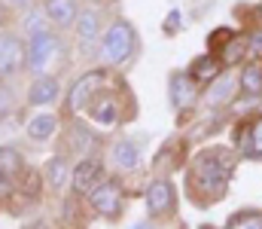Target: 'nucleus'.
Returning <instances> with one entry per match:
<instances>
[{
  "label": "nucleus",
  "instance_id": "15",
  "mask_svg": "<svg viewBox=\"0 0 262 229\" xmlns=\"http://www.w3.org/2000/svg\"><path fill=\"white\" fill-rule=\"evenodd\" d=\"M113 162H116L122 171H131V168L137 165V147H134L131 141H119V144L113 147Z\"/></svg>",
  "mask_w": 262,
  "mask_h": 229
},
{
  "label": "nucleus",
  "instance_id": "24",
  "mask_svg": "<svg viewBox=\"0 0 262 229\" xmlns=\"http://www.w3.org/2000/svg\"><path fill=\"white\" fill-rule=\"evenodd\" d=\"M226 49H229V52L223 55V65H235V61H241V55H244V49H247V40L235 37V40H232Z\"/></svg>",
  "mask_w": 262,
  "mask_h": 229
},
{
  "label": "nucleus",
  "instance_id": "18",
  "mask_svg": "<svg viewBox=\"0 0 262 229\" xmlns=\"http://www.w3.org/2000/svg\"><path fill=\"white\" fill-rule=\"evenodd\" d=\"M55 116H49V113H43V116H34L31 122H28V135L31 138H37V141H43V138H49L52 132H55Z\"/></svg>",
  "mask_w": 262,
  "mask_h": 229
},
{
  "label": "nucleus",
  "instance_id": "1",
  "mask_svg": "<svg viewBox=\"0 0 262 229\" xmlns=\"http://www.w3.org/2000/svg\"><path fill=\"white\" fill-rule=\"evenodd\" d=\"M229 174H232V156H229V153L204 150V153H198L195 162H192L189 183H192V190H195L204 202H210V199H216V196L226 190Z\"/></svg>",
  "mask_w": 262,
  "mask_h": 229
},
{
  "label": "nucleus",
  "instance_id": "26",
  "mask_svg": "<svg viewBox=\"0 0 262 229\" xmlns=\"http://www.w3.org/2000/svg\"><path fill=\"white\" fill-rule=\"evenodd\" d=\"M250 46H253L256 52H262V28H259V31H253V37H250Z\"/></svg>",
  "mask_w": 262,
  "mask_h": 229
},
{
  "label": "nucleus",
  "instance_id": "10",
  "mask_svg": "<svg viewBox=\"0 0 262 229\" xmlns=\"http://www.w3.org/2000/svg\"><path fill=\"white\" fill-rule=\"evenodd\" d=\"M92 116H95V122H101L104 129H113L116 122H119V101L116 98H98V104L92 107Z\"/></svg>",
  "mask_w": 262,
  "mask_h": 229
},
{
  "label": "nucleus",
  "instance_id": "5",
  "mask_svg": "<svg viewBox=\"0 0 262 229\" xmlns=\"http://www.w3.org/2000/svg\"><path fill=\"white\" fill-rule=\"evenodd\" d=\"M101 82H104V74H101V71H92V74L79 76V79L73 82V89H70L67 107H70V110H82V107H89V104H92V98L98 95Z\"/></svg>",
  "mask_w": 262,
  "mask_h": 229
},
{
  "label": "nucleus",
  "instance_id": "7",
  "mask_svg": "<svg viewBox=\"0 0 262 229\" xmlns=\"http://www.w3.org/2000/svg\"><path fill=\"white\" fill-rule=\"evenodd\" d=\"M171 205H174V186L168 183V180H156L152 186H149V193H146V208H149V214H165V211H171Z\"/></svg>",
  "mask_w": 262,
  "mask_h": 229
},
{
  "label": "nucleus",
  "instance_id": "11",
  "mask_svg": "<svg viewBox=\"0 0 262 229\" xmlns=\"http://www.w3.org/2000/svg\"><path fill=\"white\" fill-rule=\"evenodd\" d=\"M46 15L55 25H70L76 18V6H73V0H46Z\"/></svg>",
  "mask_w": 262,
  "mask_h": 229
},
{
  "label": "nucleus",
  "instance_id": "14",
  "mask_svg": "<svg viewBox=\"0 0 262 229\" xmlns=\"http://www.w3.org/2000/svg\"><path fill=\"white\" fill-rule=\"evenodd\" d=\"M216 74H220V58L216 55H201L192 65V79L195 82H213Z\"/></svg>",
  "mask_w": 262,
  "mask_h": 229
},
{
  "label": "nucleus",
  "instance_id": "2",
  "mask_svg": "<svg viewBox=\"0 0 262 229\" xmlns=\"http://www.w3.org/2000/svg\"><path fill=\"white\" fill-rule=\"evenodd\" d=\"M131 49H134V31H131L125 22H116V25L107 31L104 43H101V55H104L110 65H119V61H125L131 55Z\"/></svg>",
  "mask_w": 262,
  "mask_h": 229
},
{
  "label": "nucleus",
  "instance_id": "19",
  "mask_svg": "<svg viewBox=\"0 0 262 229\" xmlns=\"http://www.w3.org/2000/svg\"><path fill=\"white\" fill-rule=\"evenodd\" d=\"M67 141H70V147L79 153H89L95 147V135L89 132V129H82V126H73L70 132H67Z\"/></svg>",
  "mask_w": 262,
  "mask_h": 229
},
{
  "label": "nucleus",
  "instance_id": "13",
  "mask_svg": "<svg viewBox=\"0 0 262 229\" xmlns=\"http://www.w3.org/2000/svg\"><path fill=\"white\" fill-rule=\"evenodd\" d=\"M232 92H235V79L229 74H223V76L213 79V86H210V92H207V101H210L213 107H220V104H226V101L232 98Z\"/></svg>",
  "mask_w": 262,
  "mask_h": 229
},
{
  "label": "nucleus",
  "instance_id": "22",
  "mask_svg": "<svg viewBox=\"0 0 262 229\" xmlns=\"http://www.w3.org/2000/svg\"><path fill=\"white\" fill-rule=\"evenodd\" d=\"M67 177V165L64 159H52L49 165H46V180H49V186H61Z\"/></svg>",
  "mask_w": 262,
  "mask_h": 229
},
{
  "label": "nucleus",
  "instance_id": "4",
  "mask_svg": "<svg viewBox=\"0 0 262 229\" xmlns=\"http://www.w3.org/2000/svg\"><path fill=\"white\" fill-rule=\"evenodd\" d=\"M89 202L101 217H119L122 211V190L116 180H98L89 190Z\"/></svg>",
  "mask_w": 262,
  "mask_h": 229
},
{
  "label": "nucleus",
  "instance_id": "3",
  "mask_svg": "<svg viewBox=\"0 0 262 229\" xmlns=\"http://www.w3.org/2000/svg\"><path fill=\"white\" fill-rule=\"evenodd\" d=\"M58 52H61V43H58L52 34L40 31V34L31 37V46H28V65H31L37 74H46V71L52 68V61L58 58Z\"/></svg>",
  "mask_w": 262,
  "mask_h": 229
},
{
  "label": "nucleus",
  "instance_id": "17",
  "mask_svg": "<svg viewBox=\"0 0 262 229\" xmlns=\"http://www.w3.org/2000/svg\"><path fill=\"white\" fill-rule=\"evenodd\" d=\"M241 89H244L247 95H259L262 92V65L259 61H253V65L244 68V74H241Z\"/></svg>",
  "mask_w": 262,
  "mask_h": 229
},
{
  "label": "nucleus",
  "instance_id": "12",
  "mask_svg": "<svg viewBox=\"0 0 262 229\" xmlns=\"http://www.w3.org/2000/svg\"><path fill=\"white\" fill-rule=\"evenodd\" d=\"M58 98V82L52 76H43L31 86V104H49Z\"/></svg>",
  "mask_w": 262,
  "mask_h": 229
},
{
  "label": "nucleus",
  "instance_id": "28",
  "mask_svg": "<svg viewBox=\"0 0 262 229\" xmlns=\"http://www.w3.org/2000/svg\"><path fill=\"white\" fill-rule=\"evenodd\" d=\"M0 25H3V9H0Z\"/></svg>",
  "mask_w": 262,
  "mask_h": 229
},
{
  "label": "nucleus",
  "instance_id": "27",
  "mask_svg": "<svg viewBox=\"0 0 262 229\" xmlns=\"http://www.w3.org/2000/svg\"><path fill=\"white\" fill-rule=\"evenodd\" d=\"M0 107H6V95H0Z\"/></svg>",
  "mask_w": 262,
  "mask_h": 229
},
{
  "label": "nucleus",
  "instance_id": "23",
  "mask_svg": "<svg viewBox=\"0 0 262 229\" xmlns=\"http://www.w3.org/2000/svg\"><path fill=\"white\" fill-rule=\"evenodd\" d=\"M244 144H250V150L262 156V119H256L250 126V132H244Z\"/></svg>",
  "mask_w": 262,
  "mask_h": 229
},
{
  "label": "nucleus",
  "instance_id": "6",
  "mask_svg": "<svg viewBox=\"0 0 262 229\" xmlns=\"http://www.w3.org/2000/svg\"><path fill=\"white\" fill-rule=\"evenodd\" d=\"M198 98V82L192 79V74H174L171 76V104L174 110H189Z\"/></svg>",
  "mask_w": 262,
  "mask_h": 229
},
{
  "label": "nucleus",
  "instance_id": "20",
  "mask_svg": "<svg viewBox=\"0 0 262 229\" xmlns=\"http://www.w3.org/2000/svg\"><path fill=\"white\" fill-rule=\"evenodd\" d=\"M0 171H3L6 177H18V174L25 171L21 156H18L15 150H9V147H3V150H0Z\"/></svg>",
  "mask_w": 262,
  "mask_h": 229
},
{
  "label": "nucleus",
  "instance_id": "21",
  "mask_svg": "<svg viewBox=\"0 0 262 229\" xmlns=\"http://www.w3.org/2000/svg\"><path fill=\"white\" fill-rule=\"evenodd\" d=\"M229 229H262V211H244L229 220Z\"/></svg>",
  "mask_w": 262,
  "mask_h": 229
},
{
  "label": "nucleus",
  "instance_id": "25",
  "mask_svg": "<svg viewBox=\"0 0 262 229\" xmlns=\"http://www.w3.org/2000/svg\"><path fill=\"white\" fill-rule=\"evenodd\" d=\"M9 193H12V177H6V174L0 171V199L9 196Z\"/></svg>",
  "mask_w": 262,
  "mask_h": 229
},
{
  "label": "nucleus",
  "instance_id": "16",
  "mask_svg": "<svg viewBox=\"0 0 262 229\" xmlns=\"http://www.w3.org/2000/svg\"><path fill=\"white\" fill-rule=\"evenodd\" d=\"M98 28H101V18H98L95 9H85V12L76 15V34H79L82 40H92V37L98 34Z\"/></svg>",
  "mask_w": 262,
  "mask_h": 229
},
{
  "label": "nucleus",
  "instance_id": "9",
  "mask_svg": "<svg viewBox=\"0 0 262 229\" xmlns=\"http://www.w3.org/2000/svg\"><path fill=\"white\" fill-rule=\"evenodd\" d=\"M98 180H101V162L85 159V162L76 165V171H73V190L76 193H89Z\"/></svg>",
  "mask_w": 262,
  "mask_h": 229
},
{
  "label": "nucleus",
  "instance_id": "8",
  "mask_svg": "<svg viewBox=\"0 0 262 229\" xmlns=\"http://www.w3.org/2000/svg\"><path fill=\"white\" fill-rule=\"evenodd\" d=\"M21 68V43L15 37H0V76H9Z\"/></svg>",
  "mask_w": 262,
  "mask_h": 229
}]
</instances>
